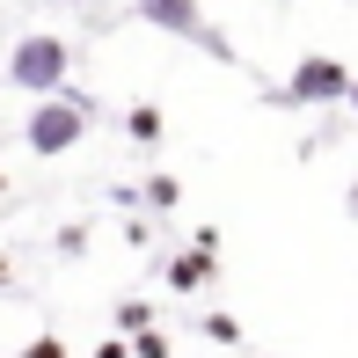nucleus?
<instances>
[{"label": "nucleus", "mask_w": 358, "mask_h": 358, "mask_svg": "<svg viewBox=\"0 0 358 358\" xmlns=\"http://www.w3.org/2000/svg\"><path fill=\"white\" fill-rule=\"evenodd\" d=\"M73 80V44L59 37V29H29V37H15V52H8V88H22V95H59Z\"/></svg>", "instance_id": "1"}, {"label": "nucleus", "mask_w": 358, "mask_h": 358, "mask_svg": "<svg viewBox=\"0 0 358 358\" xmlns=\"http://www.w3.org/2000/svg\"><path fill=\"white\" fill-rule=\"evenodd\" d=\"M88 117H95V103H88V95H73V88H59V95H44V103L29 110V124H22V139H29V154H44V161H59V154H73V146L88 139Z\"/></svg>", "instance_id": "2"}, {"label": "nucleus", "mask_w": 358, "mask_h": 358, "mask_svg": "<svg viewBox=\"0 0 358 358\" xmlns=\"http://www.w3.org/2000/svg\"><path fill=\"white\" fill-rule=\"evenodd\" d=\"M132 15L146 29H161V37L176 44H198L205 59H220V66H234V44L213 29V15H205V0H132Z\"/></svg>", "instance_id": "3"}, {"label": "nucleus", "mask_w": 358, "mask_h": 358, "mask_svg": "<svg viewBox=\"0 0 358 358\" xmlns=\"http://www.w3.org/2000/svg\"><path fill=\"white\" fill-rule=\"evenodd\" d=\"M344 95H351V66H344V59H329V52H307L300 66L285 73V95H278V103L322 110V103H344Z\"/></svg>", "instance_id": "4"}, {"label": "nucleus", "mask_w": 358, "mask_h": 358, "mask_svg": "<svg viewBox=\"0 0 358 358\" xmlns=\"http://www.w3.org/2000/svg\"><path fill=\"white\" fill-rule=\"evenodd\" d=\"M169 285H176V292H198V285H213V256H205V249H183V256L169 264Z\"/></svg>", "instance_id": "5"}, {"label": "nucleus", "mask_w": 358, "mask_h": 358, "mask_svg": "<svg viewBox=\"0 0 358 358\" xmlns=\"http://www.w3.org/2000/svg\"><path fill=\"white\" fill-rule=\"evenodd\" d=\"M139 205H154V213H176V198H183V183H176V176H146V183L132 190Z\"/></svg>", "instance_id": "6"}, {"label": "nucleus", "mask_w": 358, "mask_h": 358, "mask_svg": "<svg viewBox=\"0 0 358 358\" xmlns=\"http://www.w3.org/2000/svg\"><path fill=\"white\" fill-rule=\"evenodd\" d=\"M124 132L154 146V139H161V110H154V103H132V110H124Z\"/></svg>", "instance_id": "7"}, {"label": "nucleus", "mask_w": 358, "mask_h": 358, "mask_svg": "<svg viewBox=\"0 0 358 358\" xmlns=\"http://www.w3.org/2000/svg\"><path fill=\"white\" fill-rule=\"evenodd\" d=\"M117 329H124V336L154 329V307H146V300H117Z\"/></svg>", "instance_id": "8"}, {"label": "nucleus", "mask_w": 358, "mask_h": 358, "mask_svg": "<svg viewBox=\"0 0 358 358\" xmlns=\"http://www.w3.org/2000/svg\"><path fill=\"white\" fill-rule=\"evenodd\" d=\"M198 329H205V336H213V344H241V322H234V315H205V322H198Z\"/></svg>", "instance_id": "9"}, {"label": "nucleus", "mask_w": 358, "mask_h": 358, "mask_svg": "<svg viewBox=\"0 0 358 358\" xmlns=\"http://www.w3.org/2000/svg\"><path fill=\"white\" fill-rule=\"evenodd\" d=\"M139 358H169V336H161V329H139Z\"/></svg>", "instance_id": "10"}, {"label": "nucleus", "mask_w": 358, "mask_h": 358, "mask_svg": "<svg viewBox=\"0 0 358 358\" xmlns=\"http://www.w3.org/2000/svg\"><path fill=\"white\" fill-rule=\"evenodd\" d=\"M22 358H66V344H59V336H37V344H22Z\"/></svg>", "instance_id": "11"}, {"label": "nucleus", "mask_w": 358, "mask_h": 358, "mask_svg": "<svg viewBox=\"0 0 358 358\" xmlns=\"http://www.w3.org/2000/svg\"><path fill=\"white\" fill-rule=\"evenodd\" d=\"M344 220H358V176H351V190H344Z\"/></svg>", "instance_id": "12"}, {"label": "nucleus", "mask_w": 358, "mask_h": 358, "mask_svg": "<svg viewBox=\"0 0 358 358\" xmlns=\"http://www.w3.org/2000/svg\"><path fill=\"white\" fill-rule=\"evenodd\" d=\"M95 358H124V344H95Z\"/></svg>", "instance_id": "13"}, {"label": "nucleus", "mask_w": 358, "mask_h": 358, "mask_svg": "<svg viewBox=\"0 0 358 358\" xmlns=\"http://www.w3.org/2000/svg\"><path fill=\"white\" fill-rule=\"evenodd\" d=\"M344 103H351V117H358V73H351V95H344Z\"/></svg>", "instance_id": "14"}, {"label": "nucleus", "mask_w": 358, "mask_h": 358, "mask_svg": "<svg viewBox=\"0 0 358 358\" xmlns=\"http://www.w3.org/2000/svg\"><path fill=\"white\" fill-rule=\"evenodd\" d=\"M0 285H8V256H0Z\"/></svg>", "instance_id": "15"}, {"label": "nucleus", "mask_w": 358, "mask_h": 358, "mask_svg": "<svg viewBox=\"0 0 358 358\" xmlns=\"http://www.w3.org/2000/svg\"><path fill=\"white\" fill-rule=\"evenodd\" d=\"M0 190H8V176H0Z\"/></svg>", "instance_id": "16"}]
</instances>
